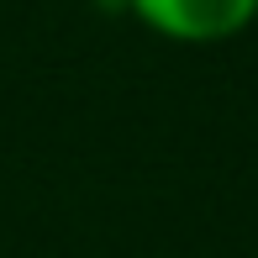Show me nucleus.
I'll use <instances>...</instances> for the list:
<instances>
[{
	"label": "nucleus",
	"instance_id": "f257e3e1",
	"mask_svg": "<svg viewBox=\"0 0 258 258\" xmlns=\"http://www.w3.org/2000/svg\"><path fill=\"white\" fill-rule=\"evenodd\" d=\"M121 11L179 48H216L258 21V0H121Z\"/></svg>",
	"mask_w": 258,
	"mask_h": 258
}]
</instances>
